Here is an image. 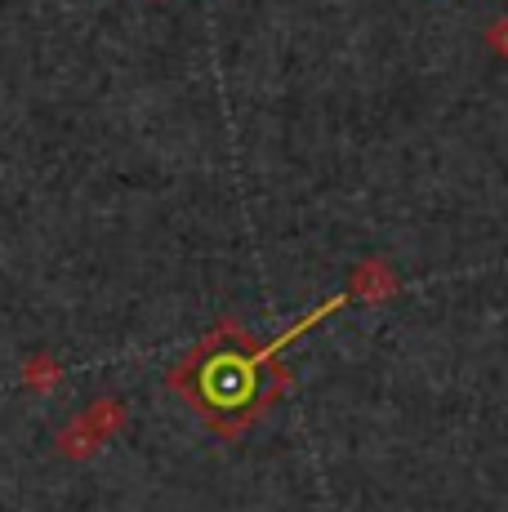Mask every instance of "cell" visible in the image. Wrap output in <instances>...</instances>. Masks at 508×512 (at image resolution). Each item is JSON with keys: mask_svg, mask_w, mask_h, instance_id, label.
<instances>
[{"mask_svg": "<svg viewBox=\"0 0 508 512\" xmlns=\"http://www.w3.org/2000/svg\"><path fill=\"white\" fill-rule=\"evenodd\" d=\"M121 423H125V406H121V401H116V397L94 401L85 415H76L63 432H58V450H63L67 459H90L94 450H99L116 428H121Z\"/></svg>", "mask_w": 508, "mask_h": 512, "instance_id": "1", "label": "cell"}, {"mask_svg": "<svg viewBox=\"0 0 508 512\" xmlns=\"http://www.w3.org/2000/svg\"><path fill=\"white\" fill-rule=\"evenodd\" d=\"M205 388L214 392V401H241V397L250 392V370H246V361H237V357L214 361V366L205 370Z\"/></svg>", "mask_w": 508, "mask_h": 512, "instance_id": "2", "label": "cell"}, {"mask_svg": "<svg viewBox=\"0 0 508 512\" xmlns=\"http://www.w3.org/2000/svg\"><path fill=\"white\" fill-rule=\"evenodd\" d=\"M58 379H63V366H58L54 352H32V357L23 361V383L32 392H54Z\"/></svg>", "mask_w": 508, "mask_h": 512, "instance_id": "3", "label": "cell"}, {"mask_svg": "<svg viewBox=\"0 0 508 512\" xmlns=\"http://www.w3.org/2000/svg\"><path fill=\"white\" fill-rule=\"evenodd\" d=\"M486 41H491L500 54H508V18H500V23H491V32H486Z\"/></svg>", "mask_w": 508, "mask_h": 512, "instance_id": "4", "label": "cell"}]
</instances>
